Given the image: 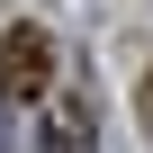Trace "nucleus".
Returning <instances> with one entry per match:
<instances>
[{
  "instance_id": "1",
  "label": "nucleus",
  "mask_w": 153,
  "mask_h": 153,
  "mask_svg": "<svg viewBox=\"0 0 153 153\" xmlns=\"http://www.w3.org/2000/svg\"><path fill=\"white\" fill-rule=\"evenodd\" d=\"M45 90H54V36L18 18L0 36V108H45Z\"/></svg>"
},
{
  "instance_id": "3",
  "label": "nucleus",
  "mask_w": 153,
  "mask_h": 153,
  "mask_svg": "<svg viewBox=\"0 0 153 153\" xmlns=\"http://www.w3.org/2000/svg\"><path fill=\"white\" fill-rule=\"evenodd\" d=\"M135 117L153 126V63H144V81H135Z\"/></svg>"
},
{
  "instance_id": "2",
  "label": "nucleus",
  "mask_w": 153,
  "mask_h": 153,
  "mask_svg": "<svg viewBox=\"0 0 153 153\" xmlns=\"http://www.w3.org/2000/svg\"><path fill=\"white\" fill-rule=\"evenodd\" d=\"M36 153H99V108H90V90H54V99H45Z\"/></svg>"
}]
</instances>
